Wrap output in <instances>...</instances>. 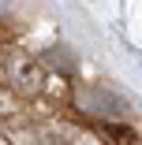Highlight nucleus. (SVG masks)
Here are the masks:
<instances>
[{"mask_svg":"<svg viewBox=\"0 0 142 145\" xmlns=\"http://www.w3.org/2000/svg\"><path fill=\"white\" fill-rule=\"evenodd\" d=\"M8 74H11V86L22 93V97H30L38 93L41 86H45V71L34 63V60H26V56H11V63H8Z\"/></svg>","mask_w":142,"mask_h":145,"instance_id":"obj_1","label":"nucleus"},{"mask_svg":"<svg viewBox=\"0 0 142 145\" xmlns=\"http://www.w3.org/2000/svg\"><path fill=\"white\" fill-rule=\"evenodd\" d=\"M79 108L97 112V115H124V101L112 97L105 89H90V86H79Z\"/></svg>","mask_w":142,"mask_h":145,"instance_id":"obj_2","label":"nucleus"}]
</instances>
